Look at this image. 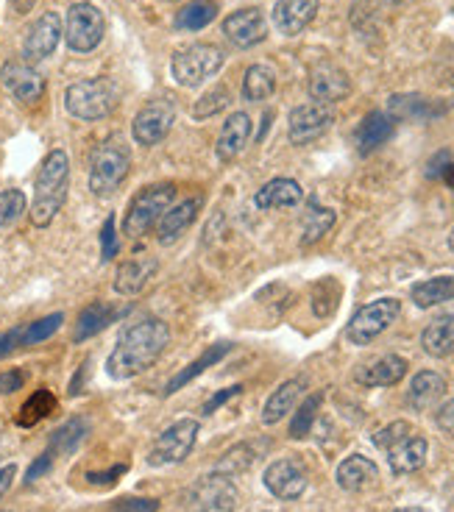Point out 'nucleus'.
Masks as SVG:
<instances>
[{
	"label": "nucleus",
	"mask_w": 454,
	"mask_h": 512,
	"mask_svg": "<svg viewBox=\"0 0 454 512\" xmlns=\"http://www.w3.org/2000/svg\"><path fill=\"white\" fill-rule=\"evenodd\" d=\"M240 393H243V387H240V384H234V387H226V390H218L215 396L204 401L201 412H204V415H215V412L221 410L226 401H232V398H237Z\"/></svg>",
	"instance_id": "obj_47"
},
{
	"label": "nucleus",
	"mask_w": 454,
	"mask_h": 512,
	"mask_svg": "<svg viewBox=\"0 0 454 512\" xmlns=\"http://www.w3.org/2000/svg\"><path fill=\"white\" fill-rule=\"evenodd\" d=\"M226 53L212 45V42H193L187 48H179L170 59V73L176 78V84L184 90H195L204 81L215 78L221 73Z\"/></svg>",
	"instance_id": "obj_4"
},
{
	"label": "nucleus",
	"mask_w": 454,
	"mask_h": 512,
	"mask_svg": "<svg viewBox=\"0 0 454 512\" xmlns=\"http://www.w3.org/2000/svg\"><path fill=\"white\" fill-rule=\"evenodd\" d=\"M257 460V454H254V448L248 446V443H240V446L229 448L226 454L221 457V462L215 465V474H223L234 479L237 474H243L251 468V462Z\"/></svg>",
	"instance_id": "obj_39"
},
{
	"label": "nucleus",
	"mask_w": 454,
	"mask_h": 512,
	"mask_svg": "<svg viewBox=\"0 0 454 512\" xmlns=\"http://www.w3.org/2000/svg\"><path fill=\"white\" fill-rule=\"evenodd\" d=\"M129 471V465H115L112 471H106V474H87V479H90L92 485H115L117 476H123Z\"/></svg>",
	"instance_id": "obj_52"
},
{
	"label": "nucleus",
	"mask_w": 454,
	"mask_h": 512,
	"mask_svg": "<svg viewBox=\"0 0 454 512\" xmlns=\"http://www.w3.org/2000/svg\"><path fill=\"white\" fill-rule=\"evenodd\" d=\"M131 167V151L120 137L104 140L90 159V190L95 195H112L126 181Z\"/></svg>",
	"instance_id": "obj_5"
},
{
	"label": "nucleus",
	"mask_w": 454,
	"mask_h": 512,
	"mask_svg": "<svg viewBox=\"0 0 454 512\" xmlns=\"http://www.w3.org/2000/svg\"><path fill=\"white\" fill-rule=\"evenodd\" d=\"M237 487L229 476H204L190 493V512H234Z\"/></svg>",
	"instance_id": "obj_12"
},
{
	"label": "nucleus",
	"mask_w": 454,
	"mask_h": 512,
	"mask_svg": "<svg viewBox=\"0 0 454 512\" xmlns=\"http://www.w3.org/2000/svg\"><path fill=\"white\" fill-rule=\"evenodd\" d=\"M407 373V359L396 357V354H385V357L374 359L371 365L357 368L354 379L363 387H393L399 384Z\"/></svg>",
	"instance_id": "obj_23"
},
{
	"label": "nucleus",
	"mask_w": 454,
	"mask_h": 512,
	"mask_svg": "<svg viewBox=\"0 0 454 512\" xmlns=\"http://www.w3.org/2000/svg\"><path fill=\"white\" fill-rule=\"evenodd\" d=\"M17 474V468L14 465H6V468H0V496L12 487V479Z\"/></svg>",
	"instance_id": "obj_53"
},
{
	"label": "nucleus",
	"mask_w": 454,
	"mask_h": 512,
	"mask_svg": "<svg viewBox=\"0 0 454 512\" xmlns=\"http://www.w3.org/2000/svg\"><path fill=\"white\" fill-rule=\"evenodd\" d=\"M449 248L454 251V229H452V234H449Z\"/></svg>",
	"instance_id": "obj_56"
},
{
	"label": "nucleus",
	"mask_w": 454,
	"mask_h": 512,
	"mask_svg": "<svg viewBox=\"0 0 454 512\" xmlns=\"http://www.w3.org/2000/svg\"><path fill=\"white\" fill-rule=\"evenodd\" d=\"M446 396V379L435 371H421L413 376L410 390H407V404L410 410L427 412L432 410L441 398Z\"/></svg>",
	"instance_id": "obj_25"
},
{
	"label": "nucleus",
	"mask_w": 454,
	"mask_h": 512,
	"mask_svg": "<svg viewBox=\"0 0 454 512\" xmlns=\"http://www.w3.org/2000/svg\"><path fill=\"white\" fill-rule=\"evenodd\" d=\"M159 270L156 259H129L117 268L115 276V293L120 295H137L143 293L148 282L154 279V273Z\"/></svg>",
	"instance_id": "obj_28"
},
{
	"label": "nucleus",
	"mask_w": 454,
	"mask_h": 512,
	"mask_svg": "<svg viewBox=\"0 0 454 512\" xmlns=\"http://www.w3.org/2000/svg\"><path fill=\"white\" fill-rule=\"evenodd\" d=\"M201 209H204V195H195V198H187V201H182V204L170 206L168 212L159 218V243L162 245L176 243L184 231L193 226Z\"/></svg>",
	"instance_id": "obj_20"
},
{
	"label": "nucleus",
	"mask_w": 454,
	"mask_h": 512,
	"mask_svg": "<svg viewBox=\"0 0 454 512\" xmlns=\"http://www.w3.org/2000/svg\"><path fill=\"white\" fill-rule=\"evenodd\" d=\"M435 423H438V429H441L443 435L454 437V398H449L441 410H438V415H435Z\"/></svg>",
	"instance_id": "obj_50"
},
{
	"label": "nucleus",
	"mask_w": 454,
	"mask_h": 512,
	"mask_svg": "<svg viewBox=\"0 0 454 512\" xmlns=\"http://www.w3.org/2000/svg\"><path fill=\"white\" fill-rule=\"evenodd\" d=\"M176 123V106L168 101V98H156V101H148L134 115V123H131V134L137 145H159L170 134V128Z\"/></svg>",
	"instance_id": "obj_10"
},
{
	"label": "nucleus",
	"mask_w": 454,
	"mask_h": 512,
	"mask_svg": "<svg viewBox=\"0 0 454 512\" xmlns=\"http://www.w3.org/2000/svg\"><path fill=\"white\" fill-rule=\"evenodd\" d=\"M26 212V195L20 190L0 192V229H9Z\"/></svg>",
	"instance_id": "obj_42"
},
{
	"label": "nucleus",
	"mask_w": 454,
	"mask_h": 512,
	"mask_svg": "<svg viewBox=\"0 0 454 512\" xmlns=\"http://www.w3.org/2000/svg\"><path fill=\"white\" fill-rule=\"evenodd\" d=\"M23 384H26V371H20V368L0 373V393H3V396L23 390Z\"/></svg>",
	"instance_id": "obj_48"
},
{
	"label": "nucleus",
	"mask_w": 454,
	"mask_h": 512,
	"mask_svg": "<svg viewBox=\"0 0 454 512\" xmlns=\"http://www.w3.org/2000/svg\"><path fill=\"white\" fill-rule=\"evenodd\" d=\"M402 315V301L399 298H379L365 304L363 309H357V315L351 318L346 326V340L351 346H368L374 343L379 334L388 332L390 323Z\"/></svg>",
	"instance_id": "obj_7"
},
{
	"label": "nucleus",
	"mask_w": 454,
	"mask_h": 512,
	"mask_svg": "<svg viewBox=\"0 0 454 512\" xmlns=\"http://www.w3.org/2000/svg\"><path fill=\"white\" fill-rule=\"evenodd\" d=\"M304 201V190H301L299 181L293 179H271L268 184H262L257 195H254V204L257 209H290Z\"/></svg>",
	"instance_id": "obj_26"
},
{
	"label": "nucleus",
	"mask_w": 454,
	"mask_h": 512,
	"mask_svg": "<svg viewBox=\"0 0 454 512\" xmlns=\"http://www.w3.org/2000/svg\"><path fill=\"white\" fill-rule=\"evenodd\" d=\"M427 440L416 432H407L404 437H399L393 446L385 448V454H388L390 462V471L393 474H416L424 468V462H427Z\"/></svg>",
	"instance_id": "obj_19"
},
{
	"label": "nucleus",
	"mask_w": 454,
	"mask_h": 512,
	"mask_svg": "<svg viewBox=\"0 0 454 512\" xmlns=\"http://www.w3.org/2000/svg\"><path fill=\"white\" fill-rule=\"evenodd\" d=\"M335 212L332 209H324V206H310V215L304 220V237H301V245L310 248L315 245L324 234H329V229L335 226Z\"/></svg>",
	"instance_id": "obj_38"
},
{
	"label": "nucleus",
	"mask_w": 454,
	"mask_h": 512,
	"mask_svg": "<svg viewBox=\"0 0 454 512\" xmlns=\"http://www.w3.org/2000/svg\"><path fill=\"white\" fill-rule=\"evenodd\" d=\"M410 298H413V304L421 309L438 307V304L454 301V276H435V279H424V282L413 284Z\"/></svg>",
	"instance_id": "obj_31"
},
{
	"label": "nucleus",
	"mask_w": 454,
	"mask_h": 512,
	"mask_svg": "<svg viewBox=\"0 0 454 512\" xmlns=\"http://www.w3.org/2000/svg\"><path fill=\"white\" fill-rule=\"evenodd\" d=\"M117 318V309L104 304V301H95L90 307L81 309V315H78L76 323V334H73V340L81 343V340H90L98 332H104L106 326Z\"/></svg>",
	"instance_id": "obj_32"
},
{
	"label": "nucleus",
	"mask_w": 454,
	"mask_h": 512,
	"mask_svg": "<svg viewBox=\"0 0 454 512\" xmlns=\"http://www.w3.org/2000/svg\"><path fill=\"white\" fill-rule=\"evenodd\" d=\"M165 3H176V0H165Z\"/></svg>",
	"instance_id": "obj_57"
},
{
	"label": "nucleus",
	"mask_w": 454,
	"mask_h": 512,
	"mask_svg": "<svg viewBox=\"0 0 454 512\" xmlns=\"http://www.w3.org/2000/svg\"><path fill=\"white\" fill-rule=\"evenodd\" d=\"M198 440V421L193 418H182V421L170 423L162 435L156 437L154 446L148 451V465L151 468H168V465H179L190 457Z\"/></svg>",
	"instance_id": "obj_8"
},
{
	"label": "nucleus",
	"mask_w": 454,
	"mask_h": 512,
	"mask_svg": "<svg viewBox=\"0 0 454 512\" xmlns=\"http://www.w3.org/2000/svg\"><path fill=\"white\" fill-rule=\"evenodd\" d=\"M62 320H65V315L56 312V315H48V318L34 320V323L23 326V346H37L42 340H48V337L62 326Z\"/></svg>",
	"instance_id": "obj_43"
},
{
	"label": "nucleus",
	"mask_w": 454,
	"mask_h": 512,
	"mask_svg": "<svg viewBox=\"0 0 454 512\" xmlns=\"http://www.w3.org/2000/svg\"><path fill=\"white\" fill-rule=\"evenodd\" d=\"M407 432H413V429H410V423H407V421L390 423V426H385L382 432H377V435H374V446L385 451V448L393 446V443H396L399 437L407 435Z\"/></svg>",
	"instance_id": "obj_44"
},
{
	"label": "nucleus",
	"mask_w": 454,
	"mask_h": 512,
	"mask_svg": "<svg viewBox=\"0 0 454 512\" xmlns=\"http://www.w3.org/2000/svg\"><path fill=\"white\" fill-rule=\"evenodd\" d=\"M67 179H70V159L62 148H56L45 156L39 165L37 181H34V204H31V223L37 229L51 226L53 218L65 204Z\"/></svg>",
	"instance_id": "obj_2"
},
{
	"label": "nucleus",
	"mask_w": 454,
	"mask_h": 512,
	"mask_svg": "<svg viewBox=\"0 0 454 512\" xmlns=\"http://www.w3.org/2000/svg\"><path fill=\"white\" fill-rule=\"evenodd\" d=\"M218 14V6L212 0H193L190 6H184L182 12L176 14V28L179 31H201L207 28Z\"/></svg>",
	"instance_id": "obj_35"
},
{
	"label": "nucleus",
	"mask_w": 454,
	"mask_h": 512,
	"mask_svg": "<svg viewBox=\"0 0 454 512\" xmlns=\"http://www.w3.org/2000/svg\"><path fill=\"white\" fill-rule=\"evenodd\" d=\"M65 34L62 28V17L56 12H45L42 17H37V23L28 28L26 39H23V56H26L28 64H37L42 59H48L59 39Z\"/></svg>",
	"instance_id": "obj_15"
},
{
	"label": "nucleus",
	"mask_w": 454,
	"mask_h": 512,
	"mask_svg": "<svg viewBox=\"0 0 454 512\" xmlns=\"http://www.w3.org/2000/svg\"><path fill=\"white\" fill-rule=\"evenodd\" d=\"M338 485L346 490V493H363L368 487H374L379 482V468L377 462L368 460L363 454H351L338 465Z\"/></svg>",
	"instance_id": "obj_22"
},
{
	"label": "nucleus",
	"mask_w": 454,
	"mask_h": 512,
	"mask_svg": "<svg viewBox=\"0 0 454 512\" xmlns=\"http://www.w3.org/2000/svg\"><path fill=\"white\" fill-rule=\"evenodd\" d=\"M248 140H251V117L246 112H234L223 123L221 137L215 142V154L221 162H234L246 151Z\"/></svg>",
	"instance_id": "obj_21"
},
{
	"label": "nucleus",
	"mask_w": 454,
	"mask_h": 512,
	"mask_svg": "<svg viewBox=\"0 0 454 512\" xmlns=\"http://www.w3.org/2000/svg\"><path fill=\"white\" fill-rule=\"evenodd\" d=\"M229 103H232V92L226 90L223 84H218L215 90H209L207 95H201V98L193 103V117L195 120H209V117H215L218 112H223Z\"/></svg>",
	"instance_id": "obj_40"
},
{
	"label": "nucleus",
	"mask_w": 454,
	"mask_h": 512,
	"mask_svg": "<svg viewBox=\"0 0 454 512\" xmlns=\"http://www.w3.org/2000/svg\"><path fill=\"white\" fill-rule=\"evenodd\" d=\"M117 231H115V215H109L104 223V229H101V259L109 262V259H115L117 256Z\"/></svg>",
	"instance_id": "obj_45"
},
{
	"label": "nucleus",
	"mask_w": 454,
	"mask_h": 512,
	"mask_svg": "<svg viewBox=\"0 0 454 512\" xmlns=\"http://www.w3.org/2000/svg\"><path fill=\"white\" fill-rule=\"evenodd\" d=\"M106 23L104 14L98 6H92L87 0L73 3L70 12H67V26H65V39L67 48L73 53H90L101 45L104 39Z\"/></svg>",
	"instance_id": "obj_9"
},
{
	"label": "nucleus",
	"mask_w": 454,
	"mask_h": 512,
	"mask_svg": "<svg viewBox=\"0 0 454 512\" xmlns=\"http://www.w3.org/2000/svg\"><path fill=\"white\" fill-rule=\"evenodd\" d=\"M321 401H324L321 393H312L310 398H304V404H301L299 412H296V418H293V423H290V437L301 440V437L310 435L312 423H315V415H318V410H321Z\"/></svg>",
	"instance_id": "obj_41"
},
{
	"label": "nucleus",
	"mask_w": 454,
	"mask_h": 512,
	"mask_svg": "<svg viewBox=\"0 0 454 512\" xmlns=\"http://www.w3.org/2000/svg\"><path fill=\"white\" fill-rule=\"evenodd\" d=\"M240 92L251 103L268 101L276 92V73H273V67H268V64H251L246 70V76H243V90Z\"/></svg>",
	"instance_id": "obj_33"
},
{
	"label": "nucleus",
	"mask_w": 454,
	"mask_h": 512,
	"mask_svg": "<svg viewBox=\"0 0 454 512\" xmlns=\"http://www.w3.org/2000/svg\"><path fill=\"white\" fill-rule=\"evenodd\" d=\"M318 14V0H276L273 3V26L282 37H299Z\"/></svg>",
	"instance_id": "obj_18"
},
{
	"label": "nucleus",
	"mask_w": 454,
	"mask_h": 512,
	"mask_svg": "<svg viewBox=\"0 0 454 512\" xmlns=\"http://www.w3.org/2000/svg\"><path fill=\"white\" fill-rule=\"evenodd\" d=\"M0 81L20 103H37L45 95V78L28 62H6L0 67Z\"/></svg>",
	"instance_id": "obj_17"
},
{
	"label": "nucleus",
	"mask_w": 454,
	"mask_h": 512,
	"mask_svg": "<svg viewBox=\"0 0 454 512\" xmlns=\"http://www.w3.org/2000/svg\"><path fill=\"white\" fill-rule=\"evenodd\" d=\"M120 90L112 78H87L70 84L65 92V106L76 120H104L115 112Z\"/></svg>",
	"instance_id": "obj_3"
},
{
	"label": "nucleus",
	"mask_w": 454,
	"mask_h": 512,
	"mask_svg": "<svg viewBox=\"0 0 454 512\" xmlns=\"http://www.w3.org/2000/svg\"><path fill=\"white\" fill-rule=\"evenodd\" d=\"M304 387H307V379H287L285 384H279L276 390H273V396L265 401V407H262V423L265 426H276V423L285 418L287 412H293V407L299 404L301 393H304Z\"/></svg>",
	"instance_id": "obj_27"
},
{
	"label": "nucleus",
	"mask_w": 454,
	"mask_h": 512,
	"mask_svg": "<svg viewBox=\"0 0 454 512\" xmlns=\"http://www.w3.org/2000/svg\"><path fill=\"white\" fill-rule=\"evenodd\" d=\"M396 512H429V510H424V507H402V510H396Z\"/></svg>",
	"instance_id": "obj_55"
},
{
	"label": "nucleus",
	"mask_w": 454,
	"mask_h": 512,
	"mask_svg": "<svg viewBox=\"0 0 454 512\" xmlns=\"http://www.w3.org/2000/svg\"><path fill=\"white\" fill-rule=\"evenodd\" d=\"M53 410H56V398H53L51 390H37V393L20 407L17 423H20V426H37V423L42 421V418H48Z\"/></svg>",
	"instance_id": "obj_37"
},
{
	"label": "nucleus",
	"mask_w": 454,
	"mask_h": 512,
	"mask_svg": "<svg viewBox=\"0 0 454 512\" xmlns=\"http://www.w3.org/2000/svg\"><path fill=\"white\" fill-rule=\"evenodd\" d=\"M232 351V346L229 343H215V346H209L201 357L195 359V362H190L184 371H179L173 379L168 382V387H165V396H173V393H179L184 384H190L195 379V376H201V373L207 371V368H212V365H218L226 354Z\"/></svg>",
	"instance_id": "obj_30"
},
{
	"label": "nucleus",
	"mask_w": 454,
	"mask_h": 512,
	"mask_svg": "<svg viewBox=\"0 0 454 512\" xmlns=\"http://www.w3.org/2000/svg\"><path fill=\"white\" fill-rule=\"evenodd\" d=\"M51 468H53V454L51 451H45L37 462H31V468L26 471V485H34V482L42 479V476L48 474Z\"/></svg>",
	"instance_id": "obj_49"
},
{
	"label": "nucleus",
	"mask_w": 454,
	"mask_h": 512,
	"mask_svg": "<svg viewBox=\"0 0 454 512\" xmlns=\"http://www.w3.org/2000/svg\"><path fill=\"white\" fill-rule=\"evenodd\" d=\"M90 432V423L84 421V418H73V421H67L65 426H59L51 437V454H73L81 443H84V437Z\"/></svg>",
	"instance_id": "obj_34"
},
{
	"label": "nucleus",
	"mask_w": 454,
	"mask_h": 512,
	"mask_svg": "<svg viewBox=\"0 0 454 512\" xmlns=\"http://www.w3.org/2000/svg\"><path fill=\"white\" fill-rule=\"evenodd\" d=\"M390 112H393V117H402V120H429V117L438 115L432 101L421 98V95H393L390 98Z\"/></svg>",
	"instance_id": "obj_36"
},
{
	"label": "nucleus",
	"mask_w": 454,
	"mask_h": 512,
	"mask_svg": "<svg viewBox=\"0 0 454 512\" xmlns=\"http://www.w3.org/2000/svg\"><path fill=\"white\" fill-rule=\"evenodd\" d=\"M20 346H23V326L9 332L6 337H0V359L6 357V354H12V351H17Z\"/></svg>",
	"instance_id": "obj_51"
},
{
	"label": "nucleus",
	"mask_w": 454,
	"mask_h": 512,
	"mask_svg": "<svg viewBox=\"0 0 454 512\" xmlns=\"http://www.w3.org/2000/svg\"><path fill=\"white\" fill-rule=\"evenodd\" d=\"M262 482H265V487L271 490L276 499L296 501L299 496H304V490L310 485V476H307V468L299 460L285 457V460H276L268 465Z\"/></svg>",
	"instance_id": "obj_13"
},
{
	"label": "nucleus",
	"mask_w": 454,
	"mask_h": 512,
	"mask_svg": "<svg viewBox=\"0 0 454 512\" xmlns=\"http://www.w3.org/2000/svg\"><path fill=\"white\" fill-rule=\"evenodd\" d=\"M443 181H446V184L454 190V165H449L446 170H443Z\"/></svg>",
	"instance_id": "obj_54"
},
{
	"label": "nucleus",
	"mask_w": 454,
	"mask_h": 512,
	"mask_svg": "<svg viewBox=\"0 0 454 512\" xmlns=\"http://www.w3.org/2000/svg\"><path fill=\"white\" fill-rule=\"evenodd\" d=\"M173 198H176V187L173 184H151V187L140 190L131 198L129 209H126L123 231L129 237H134V240L145 237L156 226V220L162 218L173 206Z\"/></svg>",
	"instance_id": "obj_6"
},
{
	"label": "nucleus",
	"mask_w": 454,
	"mask_h": 512,
	"mask_svg": "<svg viewBox=\"0 0 454 512\" xmlns=\"http://www.w3.org/2000/svg\"><path fill=\"white\" fill-rule=\"evenodd\" d=\"M307 92H310L312 103L332 106V103L349 98L351 78L343 67H338V64L324 62L318 64V67H312L310 81H307Z\"/></svg>",
	"instance_id": "obj_14"
},
{
	"label": "nucleus",
	"mask_w": 454,
	"mask_h": 512,
	"mask_svg": "<svg viewBox=\"0 0 454 512\" xmlns=\"http://www.w3.org/2000/svg\"><path fill=\"white\" fill-rule=\"evenodd\" d=\"M223 34L232 42L234 48H254L260 45L262 39L268 37V23H265V14L257 6H248L240 12H232L223 20Z\"/></svg>",
	"instance_id": "obj_16"
},
{
	"label": "nucleus",
	"mask_w": 454,
	"mask_h": 512,
	"mask_svg": "<svg viewBox=\"0 0 454 512\" xmlns=\"http://www.w3.org/2000/svg\"><path fill=\"white\" fill-rule=\"evenodd\" d=\"M393 131H396V120L388 112H371V115H365L363 123L357 126V134H354L357 151L363 156L374 154V151H379L393 137Z\"/></svg>",
	"instance_id": "obj_24"
},
{
	"label": "nucleus",
	"mask_w": 454,
	"mask_h": 512,
	"mask_svg": "<svg viewBox=\"0 0 454 512\" xmlns=\"http://www.w3.org/2000/svg\"><path fill=\"white\" fill-rule=\"evenodd\" d=\"M421 346L429 357L443 359L454 351V309L443 312L421 332Z\"/></svg>",
	"instance_id": "obj_29"
},
{
	"label": "nucleus",
	"mask_w": 454,
	"mask_h": 512,
	"mask_svg": "<svg viewBox=\"0 0 454 512\" xmlns=\"http://www.w3.org/2000/svg\"><path fill=\"white\" fill-rule=\"evenodd\" d=\"M159 510V501L156 499H137V496H129V499H117L112 512H156Z\"/></svg>",
	"instance_id": "obj_46"
},
{
	"label": "nucleus",
	"mask_w": 454,
	"mask_h": 512,
	"mask_svg": "<svg viewBox=\"0 0 454 512\" xmlns=\"http://www.w3.org/2000/svg\"><path fill=\"white\" fill-rule=\"evenodd\" d=\"M170 343V329L165 320L145 318L140 323L129 326L126 332L117 337V346L112 348V354L106 359V373L126 382L140 376L148 368H154L156 359L165 354V348Z\"/></svg>",
	"instance_id": "obj_1"
},
{
	"label": "nucleus",
	"mask_w": 454,
	"mask_h": 512,
	"mask_svg": "<svg viewBox=\"0 0 454 512\" xmlns=\"http://www.w3.org/2000/svg\"><path fill=\"white\" fill-rule=\"evenodd\" d=\"M335 123V112L332 106L324 103H301L290 112L287 120V137L293 145H307V142L324 137L326 131Z\"/></svg>",
	"instance_id": "obj_11"
}]
</instances>
